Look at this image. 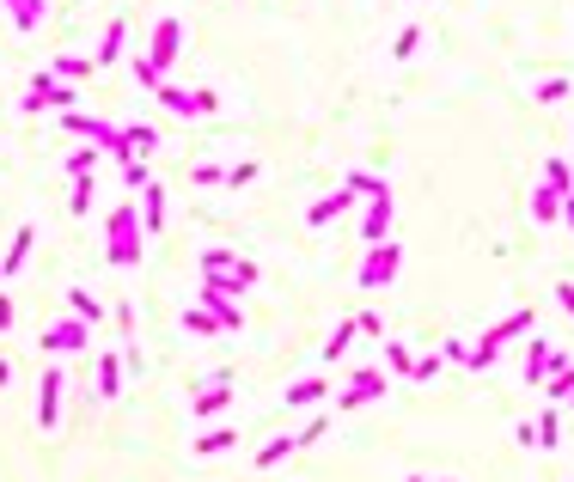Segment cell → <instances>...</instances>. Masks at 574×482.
<instances>
[{"label":"cell","mask_w":574,"mask_h":482,"mask_svg":"<svg viewBox=\"0 0 574 482\" xmlns=\"http://www.w3.org/2000/svg\"><path fill=\"white\" fill-rule=\"evenodd\" d=\"M31 244H37V226H19V232H13V244H6V257H0V275H19L25 257H31Z\"/></svg>","instance_id":"obj_17"},{"label":"cell","mask_w":574,"mask_h":482,"mask_svg":"<svg viewBox=\"0 0 574 482\" xmlns=\"http://www.w3.org/2000/svg\"><path fill=\"white\" fill-rule=\"evenodd\" d=\"M159 147V128H147V122H128L123 128V159H147Z\"/></svg>","instance_id":"obj_18"},{"label":"cell","mask_w":574,"mask_h":482,"mask_svg":"<svg viewBox=\"0 0 574 482\" xmlns=\"http://www.w3.org/2000/svg\"><path fill=\"white\" fill-rule=\"evenodd\" d=\"M98 153L104 147H80V153L67 159V178H92V171H98Z\"/></svg>","instance_id":"obj_32"},{"label":"cell","mask_w":574,"mask_h":482,"mask_svg":"<svg viewBox=\"0 0 574 482\" xmlns=\"http://www.w3.org/2000/svg\"><path fill=\"white\" fill-rule=\"evenodd\" d=\"M354 336H361V323H354V318H343V323H336V330H330V342H324V366H336V361H343Z\"/></svg>","instance_id":"obj_20"},{"label":"cell","mask_w":574,"mask_h":482,"mask_svg":"<svg viewBox=\"0 0 574 482\" xmlns=\"http://www.w3.org/2000/svg\"><path fill=\"white\" fill-rule=\"evenodd\" d=\"M141 201H123L117 214H110V262L117 269H135L141 262Z\"/></svg>","instance_id":"obj_3"},{"label":"cell","mask_w":574,"mask_h":482,"mask_svg":"<svg viewBox=\"0 0 574 482\" xmlns=\"http://www.w3.org/2000/svg\"><path fill=\"white\" fill-rule=\"evenodd\" d=\"M562 446V422H556V409H544L538 415V452H556Z\"/></svg>","instance_id":"obj_28"},{"label":"cell","mask_w":574,"mask_h":482,"mask_svg":"<svg viewBox=\"0 0 574 482\" xmlns=\"http://www.w3.org/2000/svg\"><path fill=\"white\" fill-rule=\"evenodd\" d=\"M6 6H13V25H19V31H37L43 25V0H6Z\"/></svg>","instance_id":"obj_27"},{"label":"cell","mask_w":574,"mask_h":482,"mask_svg":"<svg viewBox=\"0 0 574 482\" xmlns=\"http://www.w3.org/2000/svg\"><path fill=\"white\" fill-rule=\"evenodd\" d=\"M349 208H354V190H349V183H336L324 201H312V208H306V226H330L336 214H349Z\"/></svg>","instance_id":"obj_13"},{"label":"cell","mask_w":574,"mask_h":482,"mask_svg":"<svg viewBox=\"0 0 574 482\" xmlns=\"http://www.w3.org/2000/svg\"><path fill=\"white\" fill-rule=\"evenodd\" d=\"M43 348H49V354H80V348H92V323L67 312L62 323H49V330H43Z\"/></svg>","instance_id":"obj_8"},{"label":"cell","mask_w":574,"mask_h":482,"mask_svg":"<svg viewBox=\"0 0 574 482\" xmlns=\"http://www.w3.org/2000/svg\"><path fill=\"white\" fill-rule=\"evenodd\" d=\"M62 366H49V373H43V385H37V427L43 434H49V427H56V415H62Z\"/></svg>","instance_id":"obj_10"},{"label":"cell","mask_w":574,"mask_h":482,"mask_svg":"<svg viewBox=\"0 0 574 482\" xmlns=\"http://www.w3.org/2000/svg\"><path fill=\"white\" fill-rule=\"evenodd\" d=\"M25 110H80V92L62 86V74H37L25 92Z\"/></svg>","instance_id":"obj_5"},{"label":"cell","mask_w":574,"mask_h":482,"mask_svg":"<svg viewBox=\"0 0 574 482\" xmlns=\"http://www.w3.org/2000/svg\"><path fill=\"white\" fill-rule=\"evenodd\" d=\"M532 220H538V226L562 220V190H550V183H544V190H538V196H532Z\"/></svg>","instance_id":"obj_22"},{"label":"cell","mask_w":574,"mask_h":482,"mask_svg":"<svg viewBox=\"0 0 574 482\" xmlns=\"http://www.w3.org/2000/svg\"><path fill=\"white\" fill-rule=\"evenodd\" d=\"M544 183L569 196V190H574V171H569V159H550V165H544Z\"/></svg>","instance_id":"obj_33"},{"label":"cell","mask_w":574,"mask_h":482,"mask_svg":"<svg viewBox=\"0 0 574 482\" xmlns=\"http://www.w3.org/2000/svg\"><path fill=\"white\" fill-rule=\"evenodd\" d=\"M123 183H128V190H135V196H141L147 183H153V171H147V159H123Z\"/></svg>","instance_id":"obj_35"},{"label":"cell","mask_w":574,"mask_h":482,"mask_svg":"<svg viewBox=\"0 0 574 482\" xmlns=\"http://www.w3.org/2000/svg\"><path fill=\"white\" fill-rule=\"evenodd\" d=\"M385 366L397 373V379H410V373H415V354L404 348V342H385Z\"/></svg>","instance_id":"obj_29"},{"label":"cell","mask_w":574,"mask_h":482,"mask_svg":"<svg viewBox=\"0 0 574 482\" xmlns=\"http://www.w3.org/2000/svg\"><path fill=\"white\" fill-rule=\"evenodd\" d=\"M202 282L220 287V293H245V287H257V262L239 257V251H226V244H208L202 251Z\"/></svg>","instance_id":"obj_1"},{"label":"cell","mask_w":574,"mask_h":482,"mask_svg":"<svg viewBox=\"0 0 574 482\" xmlns=\"http://www.w3.org/2000/svg\"><path fill=\"white\" fill-rule=\"evenodd\" d=\"M196 300H202L208 312L220 318V330H245V312H239V300H232V293H220V287H208V282H202V293H196Z\"/></svg>","instance_id":"obj_14"},{"label":"cell","mask_w":574,"mask_h":482,"mask_svg":"<svg viewBox=\"0 0 574 482\" xmlns=\"http://www.w3.org/2000/svg\"><path fill=\"white\" fill-rule=\"evenodd\" d=\"M562 220L574 226V190H569V196H562Z\"/></svg>","instance_id":"obj_45"},{"label":"cell","mask_w":574,"mask_h":482,"mask_svg":"<svg viewBox=\"0 0 574 482\" xmlns=\"http://www.w3.org/2000/svg\"><path fill=\"white\" fill-rule=\"evenodd\" d=\"M184 330H196V336H214V330H220V318H214V312H184Z\"/></svg>","instance_id":"obj_38"},{"label":"cell","mask_w":574,"mask_h":482,"mask_svg":"<svg viewBox=\"0 0 574 482\" xmlns=\"http://www.w3.org/2000/svg\"><path fill=\"white\" fill-rule=\"evenodd\" d=\"M6 379H13V361H0V385H6Z\"/></svg>","instance_id":"obj_46"},{"label":"cell","mask_w":574,"mask_h":482,"mask_svg":"<svg viewBox=\"0 0 574 482\" xmlns=\"http://www.w3.org/2000/svg\"><path fill=\"white\" fill-rule=\"evenodd\" d=\"M226 403H232V379H226V373H220V379H208L202 391L190 397V415H202V422H208V415H220Z\"/></svg>","instance_id":"obj_12"},{"label":"cell","mask_w":574,"mask_h":482,"mask_svg":"<svg viewBox=\"0 0 574 482\" xmlns=\"http://www.w3.org/2000/svg\"><path fill=\"white\" fill-rule=\"evenodd\" d=\"M415 49H422V31H415V25H404V31L391 37V61H410Z\"/></svg>","instance_id":"obj_30"},{"label":"cell","mask_w":574,"mask_h":482,"mask_svg":"<svg viewBox=\"0 0 574 482\" xmlns=\"http://www.w3.org/2000/svg\"><path fill=\"white\" fill-rule=\"evenodd\" d=\"M532 98H538V104H562V98H569V74H556V80H544V86L532 92Z\"/></svg>","instance_id":"obj_36"},{"label":"cell","mask_w":574,"mask_h":482,"mask_svg":"<svg viewBox=\"0 0 574 482\" xmlns=\"http://www.w3.org/2000/svg\"><path fill=\"white\" fill-rule=\"evenodd\" d=\"M324 391H330V385L318 379V373H312V379L287 385V391H282V403H287V409H318V403H324Z\"/></svg>","instance_id":"obj_16"},{"label":"cell","mask_w":574,"mask_h":482,"mask_svg":"<svg viewBox=\"0 0 574 482\" xmlns=\"http://www.w3.org/2000/svg\"><path fill=\"white\" fill-rule=\"evenodd\" d=\"M434 373H440V354H422V361H415V373H410V379H415V385H428Z\"/></svg>","instance_id":"obj_40"},{"label":"cell","mask_w":574,"mask_h":482,"mask_svg":"<svg viewBox=\"0 0 574 482\" xmlns=\"http://www.w3.org/2000/svg\"><path fill=\"white\" fill-rule=\"evenodd\" d=\"M544 397H550V403H574V366H569V361H562L550 379H544Z\"/></svg>","instance_id":"obj_23"},{"label":"cell","mask_w":574,"mask_h":482,"mask_svg":"<svg viewBox=\"0 0 574 482\" xmlns=\"http://www.w3.org/2000/svg\"><path fill=\"white\" fill-rule=\"evenodd\" d=\"M354 323H361V336H385V318H379V312H361Z\"/></svg>","instance_id":"obj_41"},{"label":"cell","mask_w":574,"mask_h":482,"mask_svg":"<svg viewBox=\"0 0 574 482\" xmlns=\"http://www.w3.org/2000/svg\"><path fill=\"white\" fill-rule=\"evenodd\" d=\"M92 397H98V403L123 397V354H110V348L98 354V391H92Z\"/></svg>","instance_id":"obj_15"},{"label":"cell","mask_w":574,"mask_h":482,"mask_svg":"<svg viewBox=\"0 0 574 482\" xmlns=\"http://www.w3.org/2000/svg\"><path fill=\"white\" fill-rule=\"evenodd\" d=\"M123 37H128V25L110 19V31H104V43H98V56H92V61H98V67H110V61L123 56Z\"/></svg>","instance_id":"obj_25"},{"label":"cell","mask_w":574,"mask_h":482,"mask_svg":"<svg viewBox=\"0 0 574 482\" xmlns=\"http://www.w3.org/2000/svg\"><path fill=\"white\" fill-rule=\"evenodd\" d=\"M556 300H562V312L574 318V282H562V287H556Z\"/></svg>","instance_id":"obj_43"},{"label":"cell","mask_w":574,"mask_h":482,"mask_svg":"<svg viewBox=\"0 0 574 482\" xmlns=\"http://www.w3.org/2000/svg\"><path fill=\"white\" fill-rule=\"evenodd\" d=\"M98 61H80V56H56V67L49 74H62V80H80V74H92Z\"/></svg>","instance_id":"obj_34"},{"label":"cell","mask_w":574,"mask_h":482,"mask_svg":"<svg viewBox=\"0 0 574 482\" xmlns=\"http://www.w3.org/2000/svg\"><path fill=\"white\" fill-rule=\"evenodd\" d=\"M178 56H184V19H178V13H165V19L153 25V43H147V56H141V61H153V67L165 74V67H171Z\"/></svg>","instance_id":"obj_6"},{"label":"cell","mask_w":574,"mask_h":482,"mask_svg":"<svg viewBox=\"0 0 574 482\" xmlns=\"http://www.w3.org/2000/svg\"><path fill=\"white\" fill-rule=\"evenodd\" d=\"M385 391H391V385H385V373H379V366H361V373L349 379V391L336 397V415H349V409H367V403H379Z\"/></svg>","instance_id":"obj_7"},{"label":"cell","mask_w":574,"mask_h":482,"mask_svg":"<svg viewBox=\"0 0 574 482\" xmlns=\"http://www.w3.org/2000/svg\"><path fill=\"white\" fill-rule=\"evenodd\" d=\"M141 226H147V239L165 226V190H159V183H147V190H141Z\"/></svg>","instance_id":"obj_19"},{"label":"cell","mask_w":574,"mask_h":482,"mask_svg":"<svg viewBox=\"0 0 574 482\" xmlns=\"http://www.w3.org/2000/svg\"><path fill=\"white\" fill-rule=\"evenodd\" d=\"M232 446H239L232 427H208L202 440H196V458H220V452H232Z\"/></svg>","instance_id":"obj_21"},{"label":"cell","mask_w":574,"mask_h":482,"mask_svg":"<svg viewBox=\"0 0 574 482\" xmlns=\"http://www.w3.org/2000/svg\"><path fill=\"white\" fill-rule=\"evenodd\" d=\"M153 98L165 104V110H171V117H214V110H220V98H214V92H208V86H196V92H184V86H153Z\"/></svg>","instance_id":"obj_4"},{"label":"cell","mask_w":574,"mask_h":482,"mask_svg":"<svg viewBox=\"0 0 574 482\" xmlns=\"http://www.w3.org/2000/svg\"><path fill=\"white\" fill-rule=\"evenodd\" d=\"M190 178H196V183H226V165H196Z\"/></svg>","instance_id":"obj_42"},{"label":"cell","mask_w":574,"mask_h":482,"mask_svg":"<svg viewBox=\"0 0 574 482\" xmlns=\"http://www.w3.org/2000/svg\"><path fill=\"white\" fill-rule=\"evenodd\" d=\"M67 312H74V318H86V323H98V318H104L98 293H86V287H67Z\"/></svg>","instance_id":"obj_24"},{"label":"cell","mask_w":574,"mask_h":482,"mask_svg":"<svg viewBox=\"0 0 574 482\" xmlns=\"http://www.w3.org/2000/svg\"><path fill=\"white\" fill-rule=\"evenodd\" d=\"M67 214H92V178H74V196H67Z\"/></svg>","instance_id":"obj_37"},{"label":"cell","mask_w":574,"mask_h":482,"mask_svg":"<svg viewBox=\"0 0 574 482\" xmlns=\"http://www.w3.org/2000/svg\"><path fill=\"white\" fill-rule=\"evenodd\" d=\"M0 330H13V300L0 293Z\"/></svg>","instance_id":"obj_44"},{"label":"cell","mask_w":574,"mask_h":482,"mask_svg":"<svg viewBox=\"0 0 574 482\" xmlns=\"http://www.w3.org/2000/svg\"><path fill=\"white\" fill-rule=\"evenodd\" d=\"M410 482H428V477H410Z\"/></svg>","instance_id":"obj_47"},{"label":"cell","mask_w":574,"mask_h":482,"mask_svg":"<svg viewBox=\"0 0 574 482\" xmlns=\"http://www.w3.org/2000/svg\"><path fill=\"white\" fill-rule=\"evenodd\" d=\"M397 269H404V244H397V239H379V244H367L354 287H361V293H385V287L397 282Z\"/></svg>","instance_id":"obj_2"},{"label":"cell","mask_w":574,"mask_h":482,"mask_svg":"<svg viewBox=\"0 0 574 482\" xmlns=\"http://www.w3.org/2000/svg\"><path fill=\"white\" fill-rule=\"evenodd\" d=\"M391 220H397V196H367V214H361V244H379L391 239Z\"/></svg>","instance_id":"obj_9"},{"label":"cell","mask_w":574,"mask_h":482,"mask_svg":"<svg viewBox=\"0 0 574 482\" xmlns=\"http://www.w3.org/2000/svg\"><path fill=\"white\" fill-rule=\"evenodd\" d=\"M556 366H562V354H556L550 342L532 336V348H526V385H532V391H544V379H550Z\"/></svg>","instance_id":"obj_11"},{"label":"cell","mask_w":574,"mask_h":482,"mask_svg":"<svg viewBox=\"0 0 574 482\" xmlns=\"http://www.w3.org/2000/svg\"><path fill=\"white\" fill-rule=\"evenodd\" d=\"M287 452H300V434H282V440H269L263 452H257V470H275Z\"/></svg>","instance_id":"obj_26"},{"label":"cell","mask_w":574,"mask_h":482,"mask_svg":"<svg viewBox=\"0 0 574 482\" xmlns=\"http://www.w3.org/2000/svg\"><path fill=\"white\" fill-rule=\"evenodd\" d=\"M251 178H257V165H251V159L245 165H226V190H245Z\"/></svg>","instance_id":"obj_39"},{"label":"cell","mask_w":574,"mask_h":482,"mask_svg":"<svg viewBox=\"0 0 574 482\" xmlns=\"http://www.w3.org/2000/svg\"><path fill=\"white\" fill-rule=\"evenodd\" d=\"M343 183H349L354 196H385V190H391V183H385V178H373V171H349Z\"/></svg>","instance_id":"obj_31"}]
</instances>
